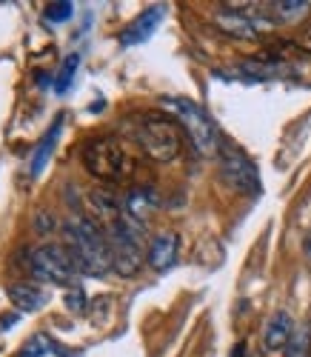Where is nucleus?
Returning a JSON list of instances; mask_svg holds the SVG:
<instances>
[{
  "mask_svg": "<svg viewBox=\"0 0 311 357\" xmlns=\"http://www.w3.org/2000/svg\"><path fill=\"white\" fill-rule=\"evenodd\" d=\"M66 249H69L80 275L103 278L109 269H114L112 246H109L106 231L100 229V223H95L86 215H72L69 218V223H66Z\"/></svg>",
  "mask_w": 311,
  "mask_h": 357,
  "instance_id": "nucleus-1",
  "label": "nucleus"
},
{
  "mask_svg": "<svg viewBox=\"0 0 311 357\" xmlns=\"http://www.w3.org/2000/svg\"><path fill=\"white\" fill-rule=\"evenodd\" d=\"M135 143L143 149V155L154 163H172L183 152V129L172 114L163 112H143L129 126Z\"/></svg>",
  "mask_w": 311,
  "mask_h": 357,
  "instance_id": "nucleus-2",
  "label": "nucleus"
},
{
  "mask_svg": "<svg viewBox=\"0 0 311 357\" xmlns=\"http://www.w3.org/2000/svg\"><path fill=\"white\" fill-rule=\"evenodd\" d=\"M80 163L91 177H98L103 183H123L135 172V160L114 137H95L83 143Z\"/></svg>",
  "mask_w": 311,
  "mask_h": 357,
  "instance_id": "nucleus-3",
  "label": "nucleus"
},
{
  "mask_svg": "<svg viewBox=\"0 0 311 357\" xmlns=\"http://www.w3.org/2000/svg\"><path fill=\"white\" fill-rule=\"evenodd\" d=\"M160 106L166 109V114H172L180 123V129L192 137V143L200 155H217L220 132H217L211 114L200 103H195L192 98H163Z\"/></svg>",
  "mask_w": 311,
  "mask_h": 357,
  "instance_id": "nucleus-4",
  "label": "nucleus"
},
{
  "mask_svg": "<svg viewBox=\"0 0 311 357\" xmlns=\"http://www.w3.org/2000/svg\"><path fill=\"white\" fill-rule=\"evenodd\" d=\"M109 246H112L114 272L123 278H135L146 260V255H143V223L132 220L126 212H123L109 226Z\"/></svg>",
  "mask_w": 311,
  "mask_h": 357,
  "instance_id": "nucleus-5",
  "label": "nucleus"
},
{
  "mask_svg": "<svg viewBox=\"0 0 311 357\" xmlns=\"http://www.w3.org/2000/svg\"><path fill=\"white\" fill-rule=\"evenodd\" d=\"M26 266L35 280L52 283V286H72L77 278V266H75L69 249L57 246V243H43V246L29 249Z\"/></svg>",
  "mask_w": 311,
  "mask_h": 357,
  "instance_id": "nucleus-6",
  "label": "nucleus"
},
{
  "mask_svg": "<svg viewBox=\"0 0 311 357\" xmlns=\"http://www.w3.org/2000/svg\"><path fill=\"white\" fill-rule=\"evenodd\" d=\"M217 160H220V172L226 177V183L248 197H257L263 192V181H260V172L257 163L248 158L240 146L229 143L220 137V146H217Z\"/></svg>",
  "mask_w": 311,
  "mask_h": 357,
  "instance_id": "nucleus-7",
  "label": "nucleus"
},
{
  "mask_svg": "<svg viewBox=\"0 0 311 357\" xmlns=\"http://www.w3.org/2000/svg\"><path fill=\"white\" fill-rule=\"evenodd\" d=\"M214 26L220 29L223 35L237 38V40H257L263 29H271V23L260 15L257 6H255V12H243L234 3H226L220 12H214Z\"/></svg>",
  "mask_w": 311,
  "mask_h": 357,
  "instance_id": "nucleus-8",
  "label": "nucleus"
},
{
  "mask_svg": "<svg viewBox=\"0 0 311 357\" xmlns=\"http://www.w3.org/2000/svg\"><path fill=\"white\" fill-rule=\"evenodd\" d=\"M166 15H169V6L166 3H154V6H149V9H143L126 29L120 32V46H140V43H146L154 32L160 29V23L166 20Z\"/></svg>",
  "mask_w": 311,
  "mask_h": 357,
  "instance_id": "nucleus-9",
  "label": "nucleus"
},
{
  "mask_svg": "<svg viewBox=\"0 0 311 357\" xmlns=\"http://www.w3.org/2000/svg\"><path fill=\"white\" fill-rule=\"evenodd\" d=\"M291 337H294V320H291V314L283 312V309L274 312L266 320V329H263V346H266V351H283V349H289Z\"/></svg>",
  "mask_w": 311,
  "mask_h": 357,
  "instance_id": "nucleus-10",
  "label": "nucleus"
},
{
  "mask_svg": "<svg viewBox=\"0 0 311 357\" xmlns=\"http://www.w3.org/2000/svg\"><path fill=\"white\" fill-rule=\"evenodd\" d=\"M177 246H180V241H177L174 231L158 234L151 241L149 252H146V263L151 266L154 272H169L172 266H174V260H177Z\"/></svg>",
  "mask_w": 311,
  "mask_h": 357,
  "instance_id": "nucleus-11",
  "label": "nucleus"
},
{
  "mask_svg": "<svg viewBox=\"0 0 311 357\" xmlns=\"http://www.w3.org/2000/svg\"><path fill=\"white\" fill-rule=\"evenodd\" d=\"M158 206H160L158 192H154L151 186H137L126 195V200H123V212L137 223H146L154 212H158Z\"/></svg>",
  "mask_w": 311,
  "mask_h": 357,
  "instance_id": "nucleus-12",
  "label": "nucleus"
},
{
  "mask_svg": "<svg viewBox=\"0 0 311 357\" xmlns=\"http://www.w3.org/2000/svg\"><path fill=\"white\" fill-rule=\"evenodd\" d=\"M257 9L271 26H277V23H294L305 17L311 3L308 0H274V3H257Z\"/></svg>",
  "mask_w": 311,
  "mask_h": 357,
  "instance_id": "nucleus-13",
  "label": "nucleus"
},
{
  "mask_svg": "<svg viewBox=\"0 0 311 357\" xmlns=\"http://www.w3.org/2000/svg\"><path fill=\"white\" fill-rule=\"evenodd\" d=\"M6 294H9V301L17 312H38L49 301V294L35 283H12L6 289Z\"/></svg>",
  "mask_w": 311,
  "mask_h": 357,
  "instance_id": "nucleus-14",
  "label": "nucleus"
},
{
  "mask_svg": "<svg viewBox=\"0 0 311 357\" xmlns=\"http://www.w3.org/2000/svg\"><path fill=\"white\" fill-rule=\"evenodd\" d=\"M17 357H72V354H69V349L63 343H57L52 335L38 332V335H32L23 343Z\"/></svg>",
  "mask_w": 311,
  "mask_h": 357,
  "instance_id": "nucleus-15",
  "label": "nucleus"
},
{
  "mask_svg": "<svg viewBox=\"0 0 311 357\" xmlns=\"http://www.w3.org/2000/svg\"><path fill=\"white\" fill-rule=\"evenodd\" d=\"M60 132H63V117H57V121L52 123V132H46V137L38 143V149H35V158H32V166H29V172H32V177H38V174L46 169L49 158L54 155V146H57V140H60Z\"/></svg>",
  "mask_w": 311,
  "mask_h": 357,
  "instance_id": "nucleus-16",
  "label": "nucleus"
},
{
  "mask_svg": "<svg viewBox=\"0 0 311 357\" xmlns=\"http://www.w3.org/2000/svg\"><path fill=\"white\" fill-rule=\"evenodd\" d=\"M77 66H80V54H69L63 66H60V72L54 75V92L57 95H66L69 89H72V80L77 75Z\"/></svg>",
  "mask_w": 311,
  "mask_h": 357,
  "instance_id": "nucleus-17",
  "label": "nucleus"
},
{
  "mask_svg": "<svg viewBox=\"0 0 311 357\" xmlns=\"http://www.w3.org/2000/svg\"><path fill=\"white\" fill-rule=\"evenodd\" d=\"M75 15V3H69V0H60V3H49L46 6V20L49 23H63Z\"/></svg>",
  "mask_w": 311,
  "mask_h": 357,
  "instance_id": "nucleus-18",
  "label": "nucleus"
},
{
  "mask_svg": "<svg viewBox=\"0 0 311 357\" xmlns=\"http://www.w3.org/2000/svg\"><path fill=\"white\" fill-rule=\"evenodd\" d=\"M66 309H69V312H75V314L86 312V294H83L77 286H72V289L66 291Z\"/></svg>",
  "mask_w": 311,
  "mask_h": 357,
  "instance_id": "nucleus-19",
  "label": "nucleus"
},
{
  "mask_svg": "<svg viewBox=\"0 0 311 357\" xmlns=\"http://www.w3.org/2000/svg\"><path fill=\"white\" fill-rule=\"evenodd\" d=\"M297 46L303 49V52H311V26L305 29V32H303V38L297 40Z\"/></svg>",
  "mask_w": 311,
  "mask_h": 357,
  "instance_id": "nucleus-20",
  "label": "nucleus"
},
{
  "mask_svg": "<svg viewBox=\"0 0 311 357\" xmlns=\"http://www.w3.org/2000/svg\"><path fill=\"white\" fill-rule=\"evenodd\" d=\"M303 252H305V260H308V266H311V231H308L305 243H303Z\"/></svg>",
  "mask_w": 311,
  "mask_h": 357,
  "instance_id": "nucleus-21",
  "label": "nucleus"
},
{
  "mask_svg": "<svg viewBox=\"0 0 311 357\" xmlns=\"http://www.w3.org/2000/svg\"><path fill=\"white\" fill-rule=\"evenodd\" d=\"M243 351H245V343H240V346L234 349V354H232V357H243Z\"/></svg>",
  "mask_w": 311,
  "mask_h": 357,
  "instance_id": "nucleus-22",
  "label": "nucleus"
}]
</instances>
